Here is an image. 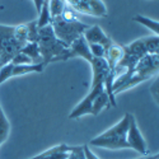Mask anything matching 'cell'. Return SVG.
Listing matches in <instances>:
<instances>
[{
    "instance_id": "13",
    "label": "cell",
    "mask_w": 159,
    "mask_h": 159,
    "mask_svg": "<svg viewBox=\"0 0 159 159\" xmlns=\"http://www.w3.org/2000/svg\"><path fill=\"white\" fill-rule=\"evenodd\" d=\"M111 107V102H110V97L107 94V92L103 90L99 96H97L93 102H92V107H90V115L97 116L99 115V112L104 108H110Z\"/></svg>"
},
{
    "instance_id": "4",
    "label": "cell",
    "mask_w": 159,
    "mask_h": 159,
    "mask_svg": "<svg viewBox=\"0 0 159 159\" xmlns=\"http://www.w3.org/2000/svg\"><path fill=\"white\" fill-rule=\"evenodd\" d=\"M158 69H159V54L158 55L147 54L145 56H143L135 65L134 71H132V74L129 78V80L126 82V84L121 88L120 93L139 85L140 83L148 80L152 76H154V78L158 76Z\"/></svg>"
},
{
    "instance_id": "28",
    "label": "cell",
    "mask_w": 159,
    "mask_h": 159,
    "mask_svg": "<svg viewBox=\"0 0 159 159\" xmlns=\"http://www.w3.org/2000/svg\"><path fill=\"white\" fill-rule=\"evenodd\" d=\"M33 3H34V7H36V10L38 13L39 9H41V7H42V4H43V0H33Z\"/></svg>"
},
{
    "instance_id": "27",
    "label": "cell",
    "mask_w": 159,
    "mask_h": 159,
    "mask_svg": "<svg viewBox=\"0 0 159 159\" xmlns=\"http://www.w3.org/2000/svg\"><path fill=\"white\" fill-rule=\"evenodd\" d=\"M74 149H75L78 159H87L85 154H84V150H83V145H82V147H74Z\"/></svg>"
},
{
    "instance_id": "21",
    "label": "cell",
    "mask_w": 159,
    "mask_h": 159,
    "mask_svg": "<svg viewBox=\"0 0 159 159\" xmlns=\"http://www.w3.org/2000/svg\"><path fill=\"white\" fill-rule=\"evenodd\" d=\"M90 55L93 56L94 59H104L106 55V48L102 45H97V43H89L88 45Z\"/></svg>"
},
{
    "instance_id": "29",
    "label": "cell",
    "mask_w": 159,
    "mask_h": 159,
    "mask_svg": "<svg viewBox=\"0 0 159 159\" xmlns=\"http://www.w3.org/2000/svg\"><path fill=\"white\" fill-rule=\"evenodd\" d=\"M139 159H159V154L155 153V154H148V155H144L143 158H139Z\"/></svg>"
},
{
    "instance_id": "10",
    "label": "cell",
    "mask_w": 159,
    "mask_h": 159,
    "mask_svg": "<svg viewBox=\"0 0 159 159\" xmlns=\"http://www.w3.org/2000/svg\"><path fill=\"white\" fill-rule=\"evenodd\" d=\"M69 152H70V145L68 144H59V145H55L45 152H42L41 154L38 155H34L30 159H66L69 155Z\"/></svg>"
},
{
    "instance_id": "19",
    "label": "cell",
    "mask_w": 159,
    "mask_h": 159,
    "mask_svg": "<svg viewBox=\"0 0 159 159\" xmlns=\"http://www.w3.org/2000/svg\"><path fill=\"white\" fill-rule=\"evenodd\" d=\"M144 45L147 48V54H155L158 55V47H159V38L157 34L144 37Z\"/></svg>"
},
{
    "instance_id": "20",
    "label": "cell",
    "mask_w": 159,
    "mask_h": 159,
    "mask_svg": "<svg viewBox=\"0 0 159 159\" xmlns=\"http://www.w3.org/2000/svg\"><path fill=\"white\" fill-rule=\"evenodd\" d=\"M27 24V32H28V42H37L38 39V25H37V20H32Z\"/></svg>"
},
{
    "instance_id": "11",
    "label": "cell",
    "mask_w": 159,
    "mask_h": 159,
    "mask_svg": "<svg viewBox=\"0 0 159 159\" xmlns=\"http://www.w3.org/2000/svg\"><path fill=\"white\" fill-rule=\"evenodd\" d=\"M70 48V54H71V59L73 57H82L84 59L85 61H88L89 64L93 61V56L90 55V51H89V47H88V43L85 42V39L82 37H79L78 39L69 46Z\"/></svg>"
},
{
    "instance_id": "24",
    "label": "cell",
    "mask_w": 159,
    "mask_h": 159,
    "mask_svg": "<svg viewBox=\"0 0 159 159\" xmlns=\"http://www.w3.org/2000/svg\"><path fill=\"white\" fill-rule=\"evenodd\" d=\"M61 17H62V19H65L66 22H76V20H79V18H78V16H76V11L73 10V9H71L70 7H68V5L65 7Z\"/></svg>"
},
{
    "instance_id": "16",
    "label": "cell",
    "mask_w": 159,
    "mask_h": 159,
    "mask_svg": "<svg viewBox=\"0 0 159 159\" xmlns=\"http://www.w3.org/2000/svg\"><path fill=\"white\" fill-rule=\"evenodd\" d=\"M132 20L147 27L148 30H150L152 32H154V34H159V24H158V20L157 19H152L149 17H145V16H140V14H136Z\"/></svg>"
},
{
    "instance_id": "26",
    "label": "cell",
    "mask_w": 159,
    "mask_h": 159,
    "mask_svg": "<svg viewBox=\"0 0 159 159\" xmlns=\"http://www.w3.org/2000/svg\"><path fill=\"white\" fill-rule=\"evenodd\" d=\"M83 150H84V154H85V158H87V159H101V158H98L93 152H92V150L89 149L88 144L83 145Z\"/></svg>"
},
{
    "instance_id": "5",
    "label": "cell",
    "mask_w": 159,
    "mask_h": 159,
    "mask_svg": "<svg viewBox=\"0 0 159 159\" xmlns=\"http://www.w3.org/2000/svg\"><path fill=\"white\" fill-rule=\"evenodd\" d=\"M50 24H51L52 31H54L56 38L60 39L61 42H64L66 46H70L75 39L82 37L84 31L89 27L88 24H85L80 20L66 22L65 19H62L61 16L52 18Z\"/></svg>"
},
{
    "instance_id": "22",
    "label": "cell",
    "mask_w": 159,
    "mask_h": 159,
    "mask_svg": "<svg viewBox=\"0 0 159 159\" xmlns=\"http://www.w3.org/2000/svg\"><path fill=\"white\" fill-rule=\"evenodd\" d=\"M11 71H13V64L11 62H8L0 68V85H2L4 82H7L8 79L11 78Z\"/></svg>"
},
{
    "instance_id": "9",
    "label": "cell",
    "mask_w": 159,
    "mask_h": 159,
    "mask_svg": "<svg viewBox=\"0 0 159 159\" xmlns=\"http://www.w3.org/2000/svg\"><path fill=\"white\" fill-rule=\"evenodd\" d=\"M83 38L85 39V42L89 43H97V45H102L106 50H107L113 42L112 39L104 33V31L99 27V25H89V27L84 31L83 33Z\"/></svg>"
},
{
    "instance_id": "3",
    "label": "cell",
    "mask_w": 159,
    "mask_h": 159,
    "mask_svg": "<svg viewBox=\"0 0 159 159\" xmlns=\"http://www.w3.org/2000/svg\"><path fill=\"white\" fill-rule=\"evenodd\" d=\"M130 125V113H126L120 121L116 122L113 126L103 131L102 134L96 138L90 139L88 147L103 148L108 150H122L129 149L126 141V135Z\"/></svg>"
},
{
    "instance_id": "6",
    "label": "cell",
    "mask_w": 159,
    "mask_h": 159,
    "mask_svg": "<svg viewBox=\"0 0 159 159\" xmlns=\"http://www.w3.org/2000/svg\"><path fill=\"white\" fill-rule=\"evenodd\" d=\"M23 45L16 38V25L0 24V68L10 62Z\"/></svg>"
},
{
    "instance_id": "12",
    "label": "cell",
    "mask_w": 159,
    "mask_h": 159,
    "mask_svg": "<svg viewBox=\"0 0 159 159\" xmlns=\"http://www.w3.org/2000/svg\"><path fill=\"white\" fill-rule=\"evenodd\" d=\"M45 69V64H28V65H13L11 78L14 76H22L31 73H42Z\"/></svg>"
},
{
    "instance_id": "18",
    "label": "cell",
    "mask_w": 159,
    "mask_h": 159,
    "mask_svg": "<svg viewBox=\"0 0 159 159\" xmlns=\"http://www.w3.org/2000/svg\"><path fill=\"white\" fill-rule=\"evenodd\" d=\"M65 7H66V4L64 0H48V10H50L51 19L61 16Z\"/></svg>"
},
{
    "instance_id": "17",
    "label": "cell",
    "mask_w": 159,
    "mask_h": 159,
    "mask_svg": "<svg viewBox=\"0 0 159 159\" xmlns=\"http://www.w3.org/2000/svg\"><path fill=\"white\" fill-rule=\"evenodd\" d=\"M37 20V25L38 28H42L45 25H48L51 23V17H50V10H48V0H43V4L38 11V18Z\"/></svg>"
},
{
    "instance_id": "1",
    "label": "cell",
    "mask_w": 159,
    "mask_h": 159,
    "mask_svg": "<svg viewBox=\"0 0 159 159\" xmlns=\"http://www.w3.org/2000/svg\"><path fill=\"white\" fill-rule=\"evenodd\" d=\"M92 66V73H93V78H92V85H90V90L89 93L83 98V101L80 103H78L75 107L73 108V111L69 115V118H79L85 115H90V107H92V102L93 99L99 96L104 89V82L108 74V66L104 59H94L90 62Z\"/></svg>"
},
{
    "instance_id": "7",
    "label": "cell",
    "mask_w": 159,
    "mask_h": 159,
    "mask_svg": "<svg viewBox=\"0 0 159 159\" xmlns=\"http://www.w3.org/2000/svg\"><path fill=\"white\" fill-rule=\"evenodd\" d=\"M76 13L92 17H107L108 11L103 0H68L65 3Z\"/></svg>"
},
{
    "instance_id": "8",
    "label": "cell",
    "mask_w": 159,
    "mask_h": 159,
    "mask_svg": "<svg viewBox=\"0 0 159 159\" xmlns=\"http://www.w3.org/2000/svg\"><path fill=\"white\" fill-rule=\"evenodd\" d=\"M126 141H127V145L130 149H134L135 152L140 153L141 155L150 154L147 140L144 139L143 134L140 132V129L135 120V116L131 113H130V125H129L127 135H126Z\"/></svg>"
},
{
    "instance_id": "2",
    "label": "cell",
    "mask_w": 159,
    "mask_h": 159,
    "mask_svg": "<svg viewBox=\"0 0 159 159\" xmlns=\"http://www.w3.org/2000/svg\"><path fill=\"white\" fill-rule=\"evenodd\" d=\"M37 45H38L39 52H41L42 62L45 64V66L50 62L66 61L71 59L69 46H66L64 42H61L60 39L56 38L51 24L39 28Z\"/></svg>"
},
{
    "instance_id": "25",
    "label": "cell",
    "mask_w": 159,
    "mask_h": 159,
    "mask_svg": "<svg viewBox=\"0 0 159 159\" xmlns=\"http://www.w3.org/2000/svg\"><path fill=\"white\" fill-rule=\"evenodd\" d=\"M150 94L153 96L155 103L158 104L159 103V79H158V76L154 78V82L150 85Z\"/></svg>"
},
{
    "instance_id": "15",
    "label": "cell",
    "mask_w": 159,
    "mask_h": 159,
    "mask_svg": "<svg viewBox=\"0 0 159 159\" xmlns=\"http://www.w3.org/2000/svg\"><path fill=\"white\" fill-rule=\"evenodd\" d=\"M10 134V122L0 104V147L8 140Z\"/></svg>"
},
{
    "instance_id": "23",
    "label": "cell",
    "mask_w": 159,
    "mask_h": 159,
    "mask_svg": "<svg viewBox=\"0 0 159 159\" xmlns=\"http://www.w3.org/2000/svg\"><path fill=\"white\" fill-rule=\"evenodd\" d=\"M13 65H28V64H32L31 59L27 56V55H24L22 51H19L18 54L13 57V60L10 61Z\"/></svg>"
},
{
    "instance_id": "14",
    "label": "cell",
    "mask_w": 159,
    "mask_h": 159,
    "mask_svg": "<svg viewBox=\"0 0 159 159\" xmlns=\"http://www.w3.org/2000/svg\"><path fill=\"white\" fill-rule=\"evenodd\" d=\"M24 55H27L32 64H41L42 62V57H41V52H39L38 45L37 42H27L20 50Z\"/></svg>"
},
{
    "instance_id": "30",
    "label": "cell",
    "mask_w": 159,
    "mask_h": 159,
    "mask_svg": "<svg viewBox=\"0 0 159 159\" xmlns=\"http://www.w3.org/2000/svg\"><path fill=\"white\" fill-rule=\"evenodd\" d=\"M64 2H65V3H66V2H68V0H64Z\"/></svg>"
}]
</instances>
